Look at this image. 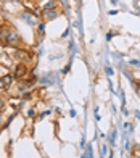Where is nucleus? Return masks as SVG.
<instances>
[{
	"label": "nucleus",
	"instance_id": "1",
	"mask_svg": "<svg viewBox=\"0 0 140 158\" xmlns=\"http://www.w3.org/2000/svg\"><path fill=\"white\" fill-rule=\"evenodd\" d=\"M0 40L5 42L6 45L18 47L21 44V35L18 34L16 29H13V27H2V29H0Z\"/></svg>",
	"mask_w": 140,
	"mask_h": 158
},
{
	"label": "nucleus",
	"instance_id": "2",
	"mask_svg": "<svg viewBox=\"0 0 140 158\" xmlns=\"http://www.w3.org/2000/svg\"><path fill=\"white\" fill-rule=\"evenodd\" d=\"M58 16V10L57 8H50V10H44V18L45 19H53Z\"/></svg>",
	"mask_w": 140,
	"mask_h": 158
},
{
	"label": "nucleus",
	"instance_id": "3",
	"mask_svg": "<svg viewBox=\"0 0 140 158\" xmlns=\"http://www.w3.org/2000/svg\"><path fill=\"white\" fill-rule=\"evenodd\" d=\"M39 5L42 10H50V8H55V0H42Z\"/></svg>",
	"mask_w": 140,
	"mask_h": 158
},
{
	"label": "nucleus",
	"instance_id": "4",
	"mask_svg": "<svg viewBox=\"0 0 140 158\" xmlns=\"http://www.w3.org/2000/svg\"><path fill=\"white\" fill-rule=\"evenodd\" d=\"M2 79H3V84H5V87H8V85H10V84L13 82V79H16V76H15V74H10V73H8V74H5V76H3Z\"/></svg>",
	"mask_w": 140,
	"mask_h": 158
},
{
	"label": "nucleus",
	"instance_id": "5",
	"mask_svg": "<svg viewBox=\"0 0 140 158\" xmlns=\"http://www.w3.org/2000/svg\"><path fill=\"white\" fill-rule=\"evenodd\" d=\"M26 66H24V64H19V66H18V71H16V73H15V76L16 77H23L24 74H26Z\"/></svg>",
	"mask_w": 140,
	"mask_h": 158
},
{
	"label": "nucleus",
	"instance_id": "6",
	"mask_svg": "<svg viewBox=\"0 0 140 158\" xmlns=\"http://www.w3.org/2000/svg\"><path fill=\"white\" fill-rule=\"evenodd\" d=\"M29 15H31V13H23V16H21V18H23V19H26L27 23H31V24H34V23H36V21H34V19H32V18H31Z\"/></svg>",
	"mask_w": 140,
	"mask_h": 158
},
{
	"label": "nucleus",
	"instance_id": "7",
	"mask_svg": "<svg viewBox=\"0 0 140 158\" xmlns=\"http://www.w3.org/2000/svg\"><path fill=\"white\" fill-rule=\"evenodd\" d=\"M37 27H39V32H40V34H44V31H45V24H44V23H40Z\"/></svg>",
	"mask_w": 140,
	"mask_h": 158
},
{
	"label": "nucleus",
	"instance_id": "8",
	"mask_svg": "<svg viewBox=\"0 0 140 158\" xmlns=\"http://www.w3.org/2000/svg\"><path fill=\"white\" fill-rule=\"evenodd\" d=\"M86 156H87V158H92V145H89V148H87V153H86Z\"/></svg>",
	"mask_w": 140,
	"mask_h": 158
},
{
	"label": "nucleus",
	"instance_id": "9",
	"mask_svg": "<svg viewBox=\"0 0 140 158\" xmlns=\"http://www.w3.org/2000/svg\"><path fill=\"white\" fill-rule=\"evenodd\" d=\"M105 71H106V74H108V76H111V74H113V69H111L110 66H106V69H105Z\"/></svg>",
	"mask_w": 140,
	"mask_h": 158
},
{
	"label": "nucleus",
	"instance_id": "10",
	"mask_svg": "<svg viewBox=\"0 0 140 158\" xmlns=\"http://www.w3.org/2000/svg\"><path fill=\"white\" fill-rule=\"evenodd\" d=\"M3 106H5V100H3L2 97H0V110H2V108H3Z\"/></svg>",
	"mask_w": 140,
	"mask_h": 158
},
{
	"label": "nucleus",
	"instance_id": "11",
	"mask_svg": "<svg viewBox=\"0 0 140 158\" xmlns=\"http://www.w3.org/2000/svg\"><path fill=\"white\" fill-rule=\"evenodd\" d=\"M130 64H135V66H138L140 61H138V60H130Z\"/></svg>",
	"mask_w": 140,
	"mask_h": 158
},
{
	"label": "nucleus",
	"instance_id": "12",
	"mask_svg": "<svg viewBox=\"0 0 140 158\" xmlns=\"http://www.w3.org/2000/svg\"><path fill=\"white\" fill-rule=\"evenodd\" d=\"M2 89H5V84H3V79L0 77V90H2Z\"/></svg>",
	"mask_w": 140,
	"mask_h": 158
},
{
	"label": "nucleus",
	"instance_id": "13",
	"mask_svg": "<svg viewBox=\"0 0 140 158\" xmlns=\"http://www.w3.org/2000/svg\"><path fill=\"white\" fill-rule=\"evenodd\" d=\"M27 114H29V116H34V114H36V111H34V110H29V111H27Z\"/></svg>",
	"mask_w": 140,
	"mask_h": 158
},
{
	"label": "nucleus",
	"instance_id": "14",
	"mask_svg": "<svg viewBox=\"0 0 140 158\" xmlns=\"http://www.w3.org/2000/svg\"><path fill=\"white\" fill-rule=\"evenodd\" d=\"M102 153H103V155L106 153V147H105V145H102Z\"/></svg>",
	"mask_w": 140,
	"mask_h": 158
},
{
	"label": "nucleus",
	"instance_id": "15",
	"mask_svg": "<svg viewBox=\"0 0 140 158\" xmlns=\"http://www.w3.org/2000/svg\"><path fill=\"white\" fill-rule=\"evenodd\" d=\"M2 124H3V116L0 114V126H2Z\"/></svg>",
	"mask_w": 140,
	"mask_h": 158
},
{
	"label": "nucleus",
	"instance_id": "16",
	"mask_svg": "<svg viewBox=\"0 0 140 158\" xmlns=\"http://www.w3.org/2000/svg\"><path fill=\"white\" fill-rule=\"evenodd\" d=\"M137 158H140V156H137Z\"/></svg>",
	"mask_w": 140,
	"mask_h": 158
}]
</instances>
